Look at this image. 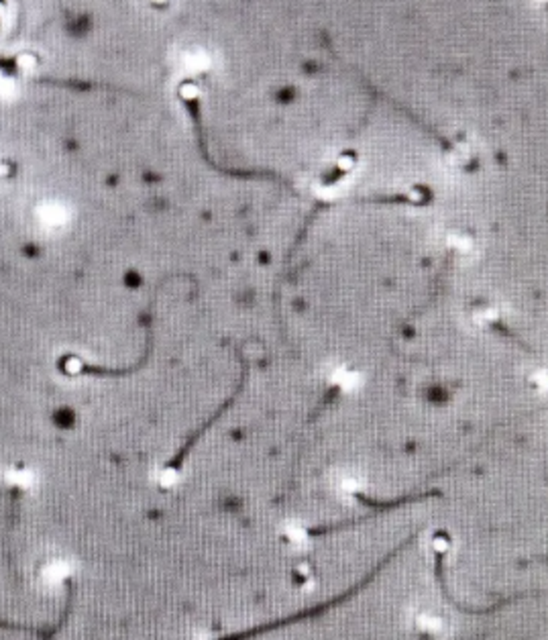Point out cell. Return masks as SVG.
Listing matches in <instances>:
<instances>
[{
  "instance_id": "1",
  "label": "cell",
  "mask_w": 548,
  "mask_h": 640,
  "mask_svg": "<svg viewBox=\"0 0 548 640\" xmlns=\"http://www.w3.org/2000/svg\"><path fill=\"white\" fill-rule=\"evenodd\" d=\"M74 599H76V585H74V579H66V601H63V610L59 614V618L47 626V628H37V626H29V624H19V622H10V620H0V630H10V632H29L37 639H45V637H55L63 626L66 622L70 620V614L74 610Z\"/></svg>"
}]
</instances>
